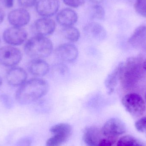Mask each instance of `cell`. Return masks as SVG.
<instances>
[{
  "label": "cell",
  "mask_w": 146,
  "mask_h": 146,
  "mask_svg": "<svg viewBox=\"0 0 146 146\" xmlns=\"http://www.w3.org/2000/svg\"><path fill=\"white\" fill-rule=\"evenodd\" d=\"M48 83L41 78H33L26 81L16 92L17 102L21 105H27L36 102L45 96L48 92Z\"/></svg>",
  "instance_id": "cell-1"
},
{
  "label": "cell",
  "mask_w": 146,
  "mask_h": 146,
  "mask_svg": "<svg viewBox=\"0 0 146 146\" xmlns=\"http://www.w3.org/2000/svg\"><path fill=\"white\" fill-rule=\"evenodd\" d=\"M141 59L130 57L123 63L121 72V80L123 88L130 89L136 86L145 74Z\"/></svg>",
  "instance_id": "cell-2"
},
{
  "label": "cell",
  "mask_w": 146,
  "mask_h": 146,
  "mask_svg": "<svg viewBox=\"0 0 146 146\" xmlns=\"http://www.w3.org/2000/svg\"><path fill=\"white\" fill-rule=\"evenodd\" d=\"M24 49L26 54L31 58L42 59L51 54L53 44L46 37L35 36L26 43Z\"/></svg>",
  "instance_id": "cell-3"
},
{
  "label": "cell",
  "mask_w": 146,
  "mask_h": 146,
  "mask_svg": "<svg viewBox=\"0 0 146 146\" xmlns=\"http://www.w3.org/2000/svg\"><path fill=\"white\" fill-rule=\"evenodd\" d=\"M122 104L126 110L135 117L142 115L145 111V101L138 94H126L122 99Z\"/></svg>",
  "instance_id": "cell-4"
},
{
  "label": "cell",
  "mask_w": 146,
  "mask_h": 146,
  "mask_svg": "<svg viewBox=\"0 0 146 146\" xmlns=\"http://www.w3.org/2000/svg\"><path fill=\"white\" fill-rule=\"evenodd\" d=\"M50 131L54 135L47 141L46 146H60L71 135L72 128L67 123H60L52 127Z\"/></svg>",
  "instance_id": "cell-5"
},
{
  "label": "cell",
  "mask_w": 146,
  "mask_h": 146,
  "mask_svg": "<svg viewBox=\"0 0 146 146\" xmlns=\"http://www.w3.org/2000/svg\"><path fill=\"white\" fill-rule=\"evenodd\" d=\"M22 57L21 51L17 48L12 46L0 48V62L5 66H15L20 62Z\"/></svg>",
  "instance_id": "cell-6"
},
{
  "label": "cell",
  "mask_w": 146,
  "mask_h": 146,
  "mask_svg": "<svg viewBox=\"0 0 146 146\" xmlns=\"http://www.w3.org/2000/svg\"><path fill=\"white\" fill-rule=\"evenodd\" d=\"M3 37L7 43L13 46H18L26 41L27 33L22 27H12L4 31Z\"/></svg>",
  "instance_id": "cell-7"
},
{
  "label": "cell",
  "mask_w": 146,
  "mask_h": 146,
  "mask_svg": "<svg viewBox=\"0 0 146 146\" xmlns=\"http://www.w3.org/2000/svg\"><path fill=\"white\" fill-rule=\"evenodd\" d=\"M56 56L64 62L72 63L76 60L79 55L78 49L72 43L61 44L55 50Z\"/></svg>",
  "instance_id": "cell-8"
},
{
  "label": "cell",
  "mask_w": 146,
  "mask_h": 146,
  "mask_svg": "<svg viewBox=\"0 0 146 146\" xmlns=\"http://www.w3.org/2000/svg\"><path fill=\"white\" fill-rule=\"evenodd\" d=\"M56 23L49 17H42L37 20L33 24V30L35 36H49L54 32Z\"/></svg>",
  "instance_id": "cell-9"
},
{
  "label": "cell",
  "mask_w": 146,
  "mask_h": 146,
  "mask_svg": "<svg viewBox=\"0 0 146 146\" xmlns=\"http://www.w3.org/2000/svg\"><path fill=\"white\" fill-rule=\"evenodd\" d=\"M30 13L23 8L15 9L8 15V20L13 27H22L27 25L31 20Z\"/></svg>",
  "instance_id": "cell-10"
},
{
  "label": "cell",
  "mask_w": 146,
  "mask_h": 146,
  "mask_svg": "<svg viewBox=\"0 0 146 146\" xmlns=\"http://www.w3.org/2000/svg\"><path fill=\"white\" fill-rule=\"evenodd\" d=\"M101 130L106 136L117 137L125 133L126 128L124 123L121 120L112 118L105 123Z\"/></svg>",
  "instance_id": "cell-11"
},
{
  "label": "cell",
  "mask_w": 146,
  "mask_h": 146,
  "mask_svg": "<svg viewBox=\"0 0 146 146\" xmlns=\"http://www.w3.org/2000/svg\"><path fill=\"white\" fill-rule=\"evenodd\" d=\"M60 7L59 0H38L36 5L38 13L42 17H50L56 13Z\"/></svg>",
  "instance_id": "cell-12"
},
{
  "label": "cell",
  "mask_w": 146,
  "mask_h": 146,
  "mask_svg": "<svg viewBox=\"0 0 146 146\" xmlns=\"http://www.w3.org/2000/svg\"><path fill=\"white\" fill-rule=\"evenodd\" d=\"M84 31L86 36L94 41H103L106 38V30L101 24L97 22H92L86 25Z\"/></svg>",
  "instance_id": "cell-13"
},
{
  "label": "cell",
  "mask_w": 146,
  "mask_h": 146,
  "mask_svg": "<svg viewBox=\"0 0 146 146\" xmlns=\"http://www.w3.org/2000/svg\"><path fill=\"white\" fill-rule=\"evenodd\" d=\"M27 75L21 68L14 67L7 72L6 76L8 82L13 86H20L26 81Z\"/></svg>",
  "instance_id": "cell-14"
},
{
  "label": "cell",
  "mask_w": 146,
  "mask_h": 146,
  "mask_svg": "<svg viewBox=\"0 0 146 146\" xmlns=\"http://www.w3.org/2000/svg\"><path fill=\"white\" fill-rule=\"evenodd\" d=\"M77 13L70 8H66L61 10L56 16L58 23L64 27L73 26L78 20Z\"/></svg>",
  "instance_id": "cell-15"
},
{
  "label": "cell",
  "mask_w": 146,
  "mask_h": 146,
  "mask_svg": "<svg viewBox=\"0 0 146 146\" xmlns=\"http://www.w3.org/2000/svg\"><path fill=\"white\" fill-rule=\"evenodd\" d=\"M123 62L119 63L116 67L106 77L105 80L104 84L108 94H112L118 84V82L121 78L122 68L123 66Z\"/></svg>",
  "instance_id": "cell-16"
},
{
  "label": "cell",
  "mask_w": 146,
  "mask_h": 146,
  "mask_svg": "<svg viewBox=\"0 0 146 146\" xmlns=\"http://www.w3.org/2000/svg\"><path fill=\"white\" fill-rule=\"evenodd\" d=\"M104 136L101 129L96 127H88L84 131L83 141L88 146H98Z\"/></svg>",
  "instance_id": "cell-17"
},
{
  "label": "cell",
  "mask_w": 146,
  "mask_h": 146,
  "mask_svg": "<svg viewBox=\"0 0 146 146\" xmlns=\"http://www.w3.org/2000/svg\"><path fill=\"white\" fill-rule=\"evenodd\" d=\"M128 43L136 49L143 48L146 44V26L137 27L128 39Z\"/></svg>",
  "instance_id": "cell-18"
},
{
  "label": "cell",
  "mask_w": 146,
  "mask_h": 146,
  "mask_svg": "<svg viewBox=\"0 0 146 146\" xmlns=\"http://www.w3.org/2000/svg\"><path fill=\"white\" fill-rule=\"evenodd\" d=\"M30 72L34 76H43L46 75L50 70L48 64L41 59H33L28 66Z\"/></svg>",
  "instance_id": "cell-19"
},
{
  "label": "cell",
  "mask_w": 146,
  "mask_h": 146,
  "mask_svg": "<svg viewBox=\"0 0 146 146\" xmlns=\"http://www.w3.org/2000/svg\"><path fill=\"white\" fill-rule=\"evenodd\" d=\"M62 32L65 38L72 42H77L80 38V34L79 30L73 26L64 27Z\"/></svg>",
  "instance_id": "cell-20"
},
{
  "label": "cell",
  "mask_w": 146,
  "mask_h": 146,
  "mask_svg": "<svg viewBox=\"0 0 146 146\" xmlns=\"http://www.w3.org/2000/svg\"><path fill=\"white\" fill-rule=\"evenodd\" d=\"M117 146H143L139 141L131 135L121 137L117 141Z\"/></svg>",
  "instance_id": "cell-21"
},
{
  "label": "cell",
  "mask_w": 146,
  "mask_h": 146,
  "mask_svg": "<svg viewBox=\"0 0 146 146\" xmlns=\"http://www.w3.org/2000/svg\"><path fill=\"white\" fill-rule=\"evenodd\" d=\"M105 12L104 8L99 4H95L92 8L91 17L92 19H104Z\"/></svg>",
  "instance_id": "cell-22"
},
{
  "label": "cell",
  "mask_w": 146,
  "mask_h": 146,
  "mask_svg": "<svg viewBox=\"0 0 146 146\" xmlns=\"http://www.w3.org/2000/svg\"><path fill=\"white\" fill-rule=\"evenodd\" d=\"M134 8L138 14L146 18V0H136Z\"/></svg>",
  "instance_id": "cell-23"
},
{
  "label": "cell",
  "mask_w": 146,
  "mask_h": 146,
  "mask_svg": "<svg viewBox=\"0 0 146 146\" xmlns=\"http://www.w3.org/2000/svg\"><path fill=\"white\" fill-rule=\"evenodd\" d=\"M135 127L139 132L142 133L146 136V117L137 121L135 123Z\"/></svg>",
  "instance_id": "cell-24"
},
{
  "label": "cell",
  "mask_w": 146,
  "mask_h": 146,
  "mask_svg": "<svg viewBox=\"0 0 146 146\" xmlns=\"http://www.w3.org/2000/svg\"><path fill=\"white\" fill-rule=\"evenodd\" d=\"M63 2L68 7L72 8H78L82 6L85 0H63Z\"/></svg>",
  "instance_id": "cell-25"
},
{
  "label": "cell",
  "mask_w": 146,
  "mask_h": 146,
  "mask_svg": "<svg viewBox=\"0 0 146 146\" xmlns=\"http://www.w3.org/2000/svg\"><path fill=\"white\" fill-rule=\"evenodd\" d=\"M0 100L7 108H10L13 105L12 98L7 94H2L0 96Z\"/></svg>",
  "instance_id": "cell-26"
},
{
  "label": "cell",
  "mask_w": 146,
  "mask_h": 146,
  "mask_svg": "<svg viewBox=\"0 0 146 146\" xmlns=\"http://www.w3.org/2000/svg\"><path fill=\"white\" fill-rule=\"evenodd\" d=\"M37 0H18L19 4L24 8H30L36 4Z\"/></svg>",
  "instance_id": "cell-27"
},
{
  "label": "cell",
  "mask_w": 146,
  "mask_h": 146,
  "mask_svg": "<svg viewBox=\"0 0 146 146\" xmlns=\"http://www.w3.org/2000/svg\"><path fill=\"white\" fill-rule=\"evenodd\" d=\"M15 0H0L1 3L3 6L7 8L13 7L14 3Z\"/></svg>",
  "instance_id": "cell-28"
},
{
  "label": "cell",
  "mask_w": 146,
  "mask_h": 146,
  "mask_svg": "<svg viewBox=\"0 0 146 146\" xmlns=\"http://www.w3.org/2000/svg\"><path fill=\"white\" fill-rule=\"evenodd\" d=\"M5 16V12L0 7V24H1L4 20Z\"/></svg>",
  "instance_id": "cell-29"
},
{
  "label": "cell",
  "mask_w": 146,
  "mask_h": 146,
  "mask_svg": "<svg viewBox=\"0 0 146 146\" xmlns=\"http://www.w3.org/2000/svg\"><path fill=\"white\" fill-rule=\"evenodd\" d=\"M92 2L94 3L95 4H99L100 2L103 1L104 0H89Z\"/></svg>",
  "instance_id": "cell-30"
},
{
  "label": "cell",
  "mask_w": 146,
  "mask_h": 146,
  "mask_svg": "<svg viewBox=\"0 0 146 146\" xmlns=\"http://www.w3.org/2000/svg\"><path fill=\"white\" fill-rule=\"evenodd\" d=\"M142 66H143V68L145 71H146V59L142 63Z\"/></svg>",
  "instance_id": "cell-31"
},
{
  "label": "cell",
  "mask_w": 146,
  "mask_h": 146,
  "mask_svg": "<svg viewBox=\"0 0 146 146\" xmlns=\"http://www.w3.org/2000/svg\"><path fill=\"white\" fill-rule=\"evenodd\" d=\"M3 83V80L2 79L1 77L0 76V87L1 86L2 84Z\"/></svg>",
  "instance_id": "cell-32"
},
{
  "label": "cell",
  "mask_w": 146,
  "mask_h": 146,
  "mask_svg": "<svg viewBox=\"0 0 146 146\" xmlns=\"http://www.w3.org/2000/svg\"><path fill=\"white\" fill-rule=\"evenodd\" d=\"M145 100H146V93L145 94Z\"/></svg>",
  "instance_id": "cell-33"
},
{
  "label": "cell",
  "mask_w": 146,
  "mask_h": 146,
  "mask_svg": "<svg viewBox=\"0 0 146 146\" xmlns=\"http://www.w3.org/2000/svg\"><path fill=\"white\" fill-rule=\"evenodd\" d=\"M0 43H1V38H0Z\"/></svg>",
  "instance_id": "cell-34"
}]
</instances>
